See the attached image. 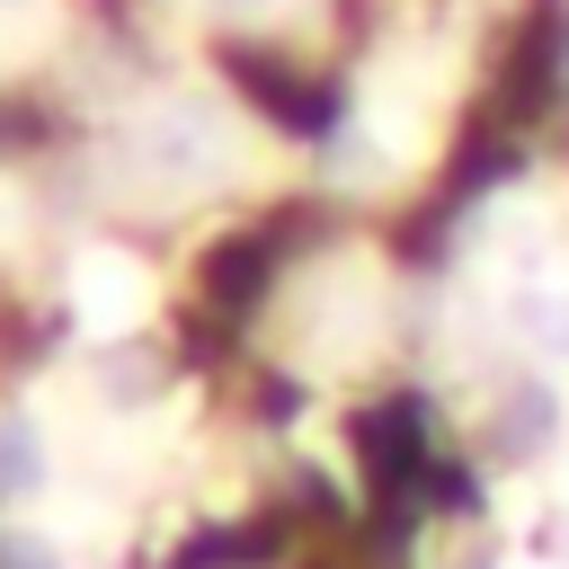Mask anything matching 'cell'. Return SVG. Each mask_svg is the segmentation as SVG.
<instances>
[{
	"instance_id": "cell-7",
	"label": "cell",
	"mask_w": 569,
	"mask_h": 569,
	"mask_svg": "<svg viewBox=\"0 0 569 569\" xmlns=\"http://www.w3.org/2000/svg\"><path fill=\"white\" fill-rule=\"evenodd\" d=\"M213 9H222V18H267L276 0H213Z\"/></svg>"
},
{
	"instance_id": "cell-6",
	"label": "cell",
	"mask_w": 569,
	"mask_h": 569,
	"mask_svg": "<svg viewBox=\"0 0 569 569\" xmlns=\"http://www.w3.org/2000/svg\"><path fill=\"white\" fill-rule=\"evenodd\" d=\"M0 569H62V560H53L44 542H27V533H18V542H0Z\"/></svg>"
},
{
	"instance_id": "cell-8",
	"label": "cell",
	"mask_w": 569,
	"mask_h": 569,
	"mask_svg": "<svg viewBox=\"0 0 569 569\" xmlns=\"http://www.w3.org/2000/svg\"><path fill=\"white\" fill-rule=\"evenodd\" d=\"M516 569H551V560H516Z\"/></svg>"
},
{
	"instance_id": "cell-1",
	"label": "cell",
	"mask_w": 569,
	"mask_h": 569,
	"mask_svg": "<svg viewBox=\"0 0 569 569\" xmlns=\"http://www.w3.org/2000/svg\"><path fill=\"white\" fill-rule=\"evenodd\" d=\"M142 169H151V178H178V187L213 178V169H222V116H204V107L151 116V124H142Z\"/></svg>"
},
{
	"instance_id": "cell-2",
	"label": "cell",
	"mask_w": 569,
	"mask_h": 569,
	"mask_svg": "<svg viewBox=\"0 0 569 569\" xmlns=\"http://www.w3.org/2000/svg\"><path fill=\"white\" fill-rule=\"evenodd\" d=\"M507 329H516L542 365H569V284H551V276L516 284V293H507Z\"/></svg>"
},
{
	"instance_id": "cell-4",
	"label": "cell",
	"mask_w": 569,
	"mask_h": 569,
	"mask_svg": "<svg viewBox=\"0 0 569 569\" xmlns=\"http://www.w3.org/2000/svg\"><path fill=\"white\" fill-rule=\"evenodd\" d=\"M551 436H560L551 382H516V391H507V418H498V445H507V453H542Z\"/></svg>"
},
{
	"instance_id": "cell-3",
	"label": "cell",
	"mask_w": 569,
	"mask_h": 569,
	"mask_svg": "<svg viewBox=\"0 0 569 569\" xmlns=\"http://www.w3.org/2000/svg\"><path fill=\"white\" fill-rule=\"evenodd\" d=\"M80 311H89L98 329H124V320L142 311V276H133L124 258H89V267H80Z\"/></svg>"
},
{
	"instance_id": "cell-5",
	"label": "cell",
	"mask_w": 569,
	"mask_h": 569,
	"mask_svg": "<svg viewBox=\"0 0 569 569\" xmlns=\"http://www.w3.org/2000/svg\"><path fill=\"white\" fill-rule=\"evenodd\" d=\"M44 489V436L27 418H0V498H27Z\"/></svg>"
}]
</instances>
